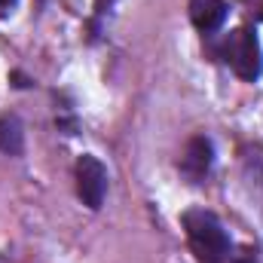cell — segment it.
I'll return each mask as SVG.
<instances>
[{
	"instance_id": "cell-3",
	"label": "cell",
	"mask_w": 263,
	"mask_h": 263,
	"mask_svg": "<svg viewBox=\"0 0 263 263\" xmlns=\"http://www.w3.org/2000/svg\"><path fill=\"white\" fill-rule=\"evenodd\" d=\"M77 196L83 199L86 208L98 211L107 196V168L98 156L83 153L77 159Z\"/></svg>"
},
{
	"instance_id": "cell-5",
	"label": "cell",
	"mask_w": 263,
	"mask_h": 263,
	"mask_svg": "<svg viewBox=\"0 0 263 263\" xmlns=\"http://www.w3.org/2000/svg\"><path fill=\"white\" fill-rule=\"evenodd\" d=\"M227 3L223 0H190V22L196 25L205 37H211L214 31H220V25L227 22Z\"/></svg>"
},
{
	"instance_id": "cell-9",
	"label": "cell",
	"mask_w": 263,
	"mask_h": 263,
	"mask_svg": "<svg viewBox=\"0 0 263 263\" xmlns=\"http://www.w3.org/2000/svg\"><path fill=\"white\" fill-rule=\"evenodd\" d=\"M251 12H254V15L263 22V0H251Z\"/></svg>"
},
{
	"instance_id": "cell-2",
	"label": "cell",
	"mask_w": 263,
	"mask_h": 263,
	"mask_svg": "<svg viewBox=\"0 0 263 263\" xmlns=\"http://www.w3.org/2000/svg\"><path fill=\"white\" fill-rule=\"evenodd\" d=\"M214 55L223 62V65L233 67V73L245 83H254L263 73V55H260V43H257V34L245 25V28H236L233 34H227L217 46H214Z\"/></svg>"
},
{
	"instance_id": "cell-10",
	"label": "cell",
	"mask_w": 263,
	"mask_h": 263,
	"mask_svg": "<svg viewBox=\"0 0 263 263\" xmlns=\"http://www.w3.org/2000/svg\"><path fill=\"white\" fill-rule=\"evenodd\" d=\"M236 263H257V260H254V257H239Z\"/></svg>"
},
{
	"instance_id": "cell-4",
	"label": "cell",
	"mask_w": 263,
	"mask_h": 263,
	"mask_svg": "<svg viewBox=\"0 0 263 263\" xmlns=\"http://www.w3.org/2000/svg\"><path fill=\"white\" fill-rule=\"evenodd\" d=\"M211 165H214V144H211L205 135L190 138V144H187V150H184V156H181V162H178L181 175H184L190 184H202V181L208 178Z\"/></svg>"
},
{
	"instance_id": "cell-6",
	"label": "cell",
	"mask_w": 263,
	"mask_h": 263,
	"mask_svg": "<svg viewBox=\"0 0 263 263\" xmlns=\"http://www.w3.org/2000/svg\"><path fill=\"white\" fill-rule=\"evenodd\" d=\"M0 150L6 156H18L25 150V129L18 117H0Z\"/></svg>"
},
{
	"instance_id": "cell-1",
	"label": "cell",
	"mask_w": 263,
	"mask_h": 263,
	"mask_svg": "<svg viewBox=\"0 0 263 263\" xmlns=\"http://www.w3.org/2000/svg\"><path fill=\"white\" fill-rule=\"evenodd\" d=\"M181 223L187 230V242H190V251L196 254L199 263H227L230 260V251H233V242H230V233L223 230L220 217L205 211V208H190L181 214Z\"/></svg>"
},
{
	"instance_id": "cell-8",
	"label": "cell",
	"mask_w": 263,
	"mask_h": 263,
	"mask_svg": "<svg viewBox=\"0 0 263 263\" xmlns=\"http://www.w3.org/2000/svg\"><path fill=\"white\" fill-rule=\"evenodd\" d=\"M15 9V0H0V15H9Z\"/></svg>"
},
{
	"instance_id": "cell-7",
	"label": "cell",
	"mask_w": 263,
	"mask_h": 263,
	"mask_svg": "<svg viewBox=\"0 0 263 263\" xmlns=\"http://www.w3.org/2000/svg\"><path fill=\"white\" fill-rule=\"evenodd\" d=\"M117 3L120 0H95V6H92V37H98L104 31V22L110 18V12H114Z\"/></svg>"
}]
</instances>
